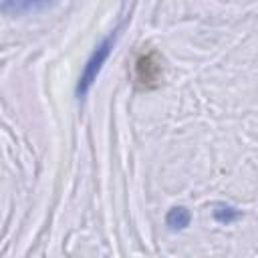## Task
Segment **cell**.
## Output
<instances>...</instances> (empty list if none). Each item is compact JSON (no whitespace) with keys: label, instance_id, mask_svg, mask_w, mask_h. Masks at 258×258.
<instances>
[{"label":"cell","instance_id":"5","mask_svg":"<svg viewBox=\"0 0 258 258\" xmlns=\"http://www.w3.org/2000/svg\"><path fill=\"white\" fill-rule=\"evenodd\" d=\"M214 218L220 222V224H232V222H236L238 218H240V212L236 210V208H232V206H216V210H214Z\"/></svg>","mask_w":258,"mask_h":258},{"label":"cell","instance_id":"4","mask_svg":"<svg viewBox=\"0 0 258 258\" xmlns=\"http://www.w3.org/2000/svg\"><path fill=\"white\" fill-rule=\"evenodd\" d=\"M189 220H191V214H189V210L183 208V206L171 208V210L167 212V216H165V224H167L171 230H183V228H187V226H189Z\"/></svg>","mask_w":258,"mask_h":258},{"label":"cell","instance_id":"3","mask_svg":"<svg viewBox=\"0 0 258 258\" xmlns=\"http://www.w3.org/2000/svg\"><path fill=\"white\" fill-rule=\"evenodd\" d=\"M50 0H2V12L12 14V16H20V14H28V12H36L40 8H44Z\"/></svg>","mask_w":258,"mask_h":258},{"label":"cell","instance_id":"1","mask_svg":"<svg viewBox=\"0 0 258 258\" xmlns=\"http://www.w3.org/2000/svg\"><path fill=\"white\" fill-rule=\"evenodd\" d=\"M113 42H115V34H109L101 44H97V48L93 50V54L89 56L81 77H79V85H77V97H85L91 89V85L97 81V75L101 73L103 69V62L107 60L111 48H113Z\"/></svg>","mask_w":258,"mask_h":258},{"label":"cell","instance_id":"2","mask_svg":"<svg viewBox=\"0 0 258 258\" xmlns=\"http://www.w3.org/2000/svg\"><path fill=\"white\" fill-rule=\"evenodd\" d=\"M135 79L141 87L151 89L159 85L161 79V62L155 52H143L135 60Z\"/></svg>","mask_w":258,"mask_h":258}]
</instances>
